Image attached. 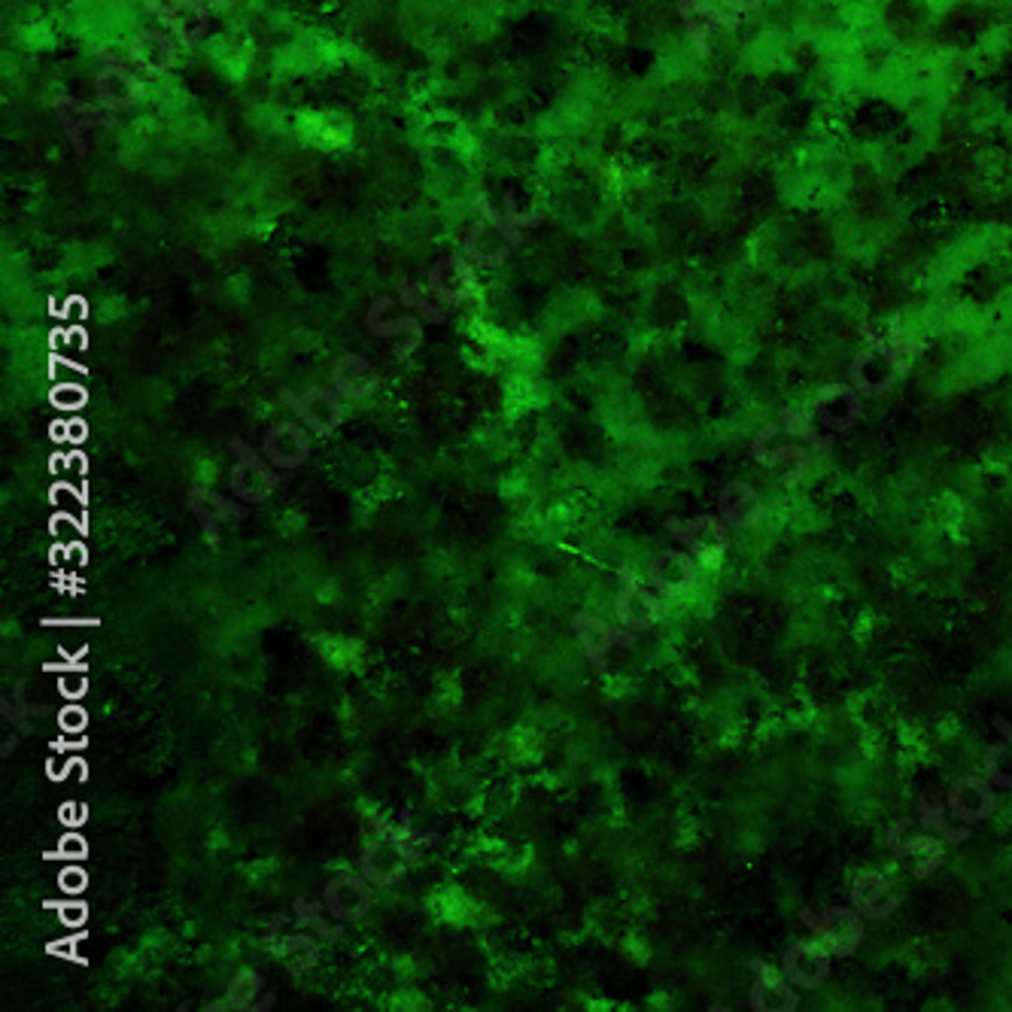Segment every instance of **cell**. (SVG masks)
Instances as JSON below:
<instances>
[{
    "instance_id": "cell-40",
    "label": "cell",
    "mask_w": 1012,
    "mask_h": 1012,
    "mask_svg": "<svg viewBox=\"0 0 1012 1012\" xmlns=\"http://www.w3.org/2000/svg\"><path fill=\"white\" fill-rule=\"evenodd\" d=\"M82 945V937H70V940H61V943H49L46 945V952L55 957H68V961H77V964H85V955L77 952Z\"/></svg>"
},
{
    "instance_id": "cell-17",
    "label": "cell",
    "mask_w": 1012,
    "mask_h": 1012,
    "mask_svg": "<svg viewBox=\"0 0 1012 1012\" xmlns=\"http://www.w3.org/2000/svg\"><path fill=\"white\" fill-rule=\"evenodd\" d=\"M331 386L341 393L347 402H362L381 389V377L374 374L371 362L359 353H344L331 365Z\"/></svg>"
},
{
    "instance_id": "cell-22",
    "label": "cell",
    "mask_w": 1012,
    "mask_h": 1012,
    "mask_svg": "<svg viewBox=\"0 0 1012 1012\" xmlns=\"http://www.w3.org/2000/svg\"><path fill=\"white\" fill-rule=\"evenodd\" d=\"M812 928L818 930L821 937H824V943L836 949V952H851L858 940H861V924H858V918L851 916V912H842V909H834V912H827L824 918H818Z\"/></svg>"
},
{
    "instance_id": "cell-6",
    "label": "cell",
    "mask_w": 1012,
    "mask_h": 1012,
    "mask_svg": "<svg viewBox=\"0 0 1012 1012\" xmlns=\"http://www.w3.org/2000/svg\"><path fill=\"white\" fill-rule=\"evenodd\" d=\"M374 885L362 873H338L328 879L323 900L328 906V916L338 921H362L369 916L374 903Z\"/></svg>"
},
{
    "instance_id": "cell-33",
    "label": "cell",
    "mask_w": 1012,
    "mask_h": 1012,
    "mask_svg": "<svg viewBox=\"0 0 1012 1012\" xmlns=\"http://www.w3.org/2000/svg\"><path fill=\"white\" fill-rule=\"evenodd\" d=\"M46 858H49V861H53V858H61V861L68 863H80L89 858V842H85L80 834H65L61 836V842H58V851L46 854Z\"/></svg>"
},
{
    "instance_id": "cell-35",
    "label": "cell",
    "mask_w": 1012,
    "mask_h": 1012,
    "mask_svg": "<svg viewBox=\"0 0 1012 1012\" xmlns=\"http://www.w3.org/2000/svg\"><path fill=\"white\" fill-rule=\"evenodd\" d=\"M58 888L65 891V894H82V891L89 888V875H85L82 866L70 863V866H65V870L58 873Z\"/></svg>"
},
{
    "instance_id": "cell-8",
    "label": "cell",
    "mask_w": 1012,
    "mask_h": 1012,
    "mask_svg": "<svg viewBox=\"0 0 1012 1012\" xmlns=\"http://www.w3.org/2000/svg\"><path fill=\"white\" fill-rule=\"evenodd\" d=\"M53 109L55 116H58V123H61V131L68 135L70 147L77 155H85L89 147H85V135L97 128V125H113V109L107 107H95V104H85L80 97H70V95H58L53 97Z\"/></svg>"
},
{
    "instance_id": "cell-11",
    "label": "cell",
    "mask_w": 1012,
    "mask_h": 1012,
    "mask_svg": "<svg viewBox=\"0 0 1012 1012\" xmlns=\"http://www.w3.org/2000/svg\"><path fill=\"white\" fill-rule=\"evenodd\" d=\"M511 241H508V234L499 229V225H492L490 219H475L472 225H468V232L463 237V256L475 268H499V265H505L508 256H511Z\"/></svg>"
},
{
    "instance_id": "cell-14",
    "label": "cell",
    "mask_w": 1012,
    "mask_h": 1012,
    "mask_svg": "<svg viewBox=\"0 0 1012 1012\" xmlns=\"http://www.w3.org/2000/svg\"><path fill=\"white\" fill-rule=\"evenodd\" d=\"M389 304L393 299H377L369 307V316H365V328H369L371 335H381V338H402V347L393 350L396 359H408L420 341H423V326H420V316H393V319H386V311H389Z\"/></svg>"
},
{
    "instance_id": "cell-37",
    "label": "cell",
    "mask_w": 1012,
    "mask_h": 1012,
    "mask_svg": "<svg viewBox=\"0 0 1012 1012\" xmlns=\"http://www.w3.org/2000/svg\"><path fill=\"white\" fill-rule=\"evenodd\" d=\"M502 213H505L508 222H511L514 229H520V232H523V229H538V225H542V217H523V213H520L517 201H514V191H508L505 195V210H502Z\"/></svg>"
},
{
    "instance_id": "cell-2",
    "label": "cell",
    "mask_w": 1012,
    "mask_h": 1012,
    "mask_svg": "<svg viewBox=\"0 0 1012 1012\" xmlns=\"http://www.w3.org/2000/svg\"><path fill=\"white\" fill-rule=\"evenodd\" d=\"M232 451L237 453L232 472H229V484H232L234 496L241 502H249V505L271 499L274 490L280 487V478H277L274 465L268 460H261L244 438H232Z\"/></svg>"
},
{
    "instance_id": "cell-30",
    "label": "cell",
    "mask_w": 1012,
    "mask_h": 1012,
    "mask_svg": "<svg viewBox=\"0 0 1012 1012\" xmlns=\"http://www.w3.org/2000/svg\"><path fill=\"white\" fill-rule=\"evenodd\" d=\"M891 359H879L873 353H861L854 359V383L861 386L863 393H882L885 386H891Z\"/></svg>"
},
{
    "instance_id": "cell-32",
    "label": "cell",
    "mask_w": 1012,
    "mask_h": 1012,
    "mask_svg": "<svg viewBox=\"0 0 1012 1012\" xmlns=\"http://www.w3.org/2000/svg\"><path fill=\"white\" fill-rule=\"evenodd\" d=\"M49 402L61 410H80L89 402V393L82 386H77V383H61V386H55L53 393H49Z\"/></svg>"
},
{
    "instance_id": "cell-43",
    "label": "cell",
    "mask_w": 1012,
    "mask_h": 1012,
    "mask_svg": "<svg viewBox=\"0 0 1012 1012\" xmlns=\"http://www.w3.org/2000/svg\"><path fill=\"white\" fill-rule=\"evenodd\" d=\"M85 776H89V769H85V764H82V760H70V766H68V779H73V781H85Z\"/></svg>"
},
{
    "instance_id": "cell-3",
    "label": "cell",
    "mask_w": 1012,
    "mask_h": 1012,
    "mask_svg": "<svg viewBox=\"0 0 1012 1012\" xmlns=\"http://www.w3.org/2000/svg\"><path fill=\"white\" fill-rule=\"evenodd\" d=\"M289 924H292V918L289 916H274L271 921H268L265 933H261V943L268 949V955L283 961L289 976L301 979V976H307V973L316 967V961H319V943L311 937V930L287 933Z\"/></svg>"
},
{
    "instance_id": "cell-29",
    "label": "cell",
    "mask_w": 1012,
    "mask_h": 1012,
    "mask_svg": "<svg viewBox=\"0 0 1012 1012\" xmlns=\"http://www.w3.org/2000/svg\"><path fill=\"white\" fill-rule=\"evenodd\" d=\"M408 818H410V812H405V824H402V830L389 827V824H386L383 818H374V827H377V834H381L383 839H386V842H393V846H396L398 851H402V854H405V858H408V861L414 863L417 858H420V848L429 846V842H435L438 836L435 834H417V830H410Z\"/></svg>"
},
{
    "instance_id": "cell-10",
    "label": "cell",
    "mask_w": 1012,
    "mask_h": 1012,
    "mask_svg": "<svg viewBox=\"0 0 1012 1012\" xmlns=\"http://www.w3.org/2000/svg\"><path fill=\"white\" fill-rule=\"evenodd\" d=\"M101 61H104V70L97 73L95 80V95L101 101V107L123 113V109H131L135 104H140L143 101V82L137 80L131 70L119 65L104 49H101Z\"/></svg>"
},
{
    "instance_id": "cell-34",
    "label": "cell",
    "mask_w": 1012,
    "mask_h": 1012,
    "mask_svg": "<svg viewBox=\"0 0 1012 1012\" xmlns=\"http://www.w3.org/2000/svg\"><path fill=\"white\" fill-rule=\"evenodd\" d=\"M46 909H58L61 924L68 928H82L89 921V906L82 900H65V903H46Z\"/></svg>"
},
{
    "instance_id": "cell-4",
    "label": "cell",
    "mask_w": 1012,
    "mask_h": 1012,
    "mask_svg": "<svg viewBox=\"0 0 1012 1012\" xmlns=\"http://www.w3.org/2000/svg\"><path fill=\"white\" fill-rule=\"evenodd\" d=\"M150 13L159 19V25H164L177 43H183L186 49L198 46L201 37L207 34V22H210V7L205 0H147Z\"/></svg>"
},
{
    "instance_id": "cell-44",
    "label": "cell",
    "mask_w": 1012,
    "mask_h": 1012,
    "mask_svg": "<svg viewBox=\"0 0 1012 1012\" xmlns=\"http://www.w3.org/2000/svg\"><path fill=\"white\" fill-rule=\"evenodd\" d=\"M205 3L210 7V10H229V7H234L237 0H205Z\"/></svg>"
},
{
    "instance_id": "cell-7",
    "label": "cell",
    "mask_w": 1012,
    "mask_h": 1012,
    "mask_svg": "<svg viewBox=\"0 0 1012 1012\" xmlns=\"http://www.w3.org/2000/svg\"><path fill=\"white\" fill-rule=\"evenodd\" d=\"M186 505L198 520L201 533H205L207 545L217 550L219 547V530L229 523V520H244L249 511L244 505H237L232 499H225L222 492L210 490V487H191L186 492Z\"/></svg>"
},
{
    "instance_id": "cell-15",
    "label": "cell",
    "mask_w": 1012,
    "mask_h": 1012,
    "mask_svg": "<svg viewBox=\"0 0 1012 1012\" xmlns=\"http://www.w3.org/2000/svg\"><path fill=\"white\" fill-rule=\"evenodd\" d=\"M672 533L682 538L702 562H718L726 550V530L718 517H694V520H666Z\"/></svg>"
},
{
    "instance_id": "cell-21",
    "label": "cell",
    "mask_w": 1012,
    "mask_h": 1012,
    "mask_svg": "<svg viewBox=\"0 0 1012 1012\" xmlns=\"http://www.w3.org/2000/svg\"><path fill=\"white\" fill-rule=\"evenodd\" d=\"M858 396L846 386H827L818 398V420L830 429H848L858 420Z\"/></svg>"
},
{
    "instance_id": "cell-12",
    "label": "cell",
    "mask_w": 1012,
    "mask_h": 1012,
    "mask_svg": "<svg viewBox=\"0 0 1012 1012\" xmlns=\"http://www.w3.org/2000/svg\"><path fill=\"white\" fill-rule=\"evenodd\" d=\"M620 581L624 588L617 593V617L620 624L629 629H651L663 617V605L656 596L648 593L642 581L629 569H620Z\"/></svg>"
},
{
    "instance_id": "cell-41",
    "label": "cell",
    "mask_w": 1012,
    "mask_h": 1012,
    "mask_svg": "<svg viewBox=\"0 0 1012 1012\" xmlns=\"http://www.w3.org/2000/svg\"><path fill=\"white\" fill-rule=\"evenodd\" d=\"M85 815H89V812H85V809H82L80 803H68V806L58 812V818L65 821V824H77V821H82Z\"/></svg>"
},
{
    "instance_id": "cell-42",
    "label": "cell",
    "mask_w": 1012,
    "mask_h": 1012,
    "mask_svg": "<svg viewBox=\"0 0 1012 1012\" xmlns=\"http://www.w3.org/2000/svg\"><path fill=\"white\" fill-rule=\"evenodd\" d=\"M730 10H736V13H748V10H757L764 0H724Z\"/></svg>"
},
{
    "instance_id": "cell-16",
    "label": "cell",
    "mask_w": 1012,
    "mask_h": 1012,
    "mask_svg": "<svg viewBox=\"0 0 1012 1012\" xmlns=\"http://www.w3.org/2000/svg\"><path fill=\"white\" fill-rule=\"evenodd\" d=\"M408 858L398 851L393 842H386V839H371L365 851H362V858H359V873L369 879L374 888H389V885H396L405 879L408 873Z\"/></svg>"
},
{
    "instance_id": "cell-20",
    "label": "cell",
    "mask_w": 1012,
    "mask_h": 1012,
    "mask_svg": "<svg viewBox=\"0 0 1012 1012\" xmlns=\"http://www.w3.org/2000/svg\"><path fill=\"white\" fill-rule=\"evenodd\" d=\"M682 15L684 22H687V31H690V37L697 40L699 53L706 55L709 53V34L718 25L724 27H736V19L733 15L718 13L714 7L709 3H699V0H682Z\"/></svg>"
},
{
    "instance_id": "cell-26",
    "label": "cell",
    "mask_w": 1012,
    "mask_h": 1012,
    "mask_svg": "<svg viewBox=\"0 0 1012 1012\" xmlns=\"http://www.w3.org/2000/svg\"><path fill=\"white\" fill-rule=\"evenodd\" d=\"M398 292H402V304L414 311V314L426 319V323H444L447 319V304H441V301H432V289L429 283H410V280H398Z\"/></svg>"
},
{
    "instance_id": "cell-1",
    "label": "cell",
    "mask_w": 1012,
    "mask_h": 1012,
    "mask_svg": "<svg viewBox=\"0 0 1012 1012\" xmlns=\"http://www.w3.org/2000/svg\"><path fill=\"white\" fill-rule=\"evenodd\" d=\"M280 402H283L316 438L335 435L338 426L344 423V398L335 386H331V389H328V386H314V389H304L301 396H295L292 389H280Z\"/></svg>"
},
{
    "instance_id": "cell-5",
    "label": "cell",
    "mask_w": 1012,
    "mask_h": 1012,
    "mask_svg": "<svg viewBox=\"0 0 1012 1012\" xmlns=\"http://www.w3.org/2000/svg\"><path fill=\"white\" fill-rule=\"evenodd\" d=\"M426 283L441 304L453 307L478 292V274L465 256H441L426 274Z\"/></svg>"
},
{
    "instance_id": "cell-39",
    "label": "cell",
    "mask_w": 1012,
    "mask_h": 1012,
    "mask_svg": "<svg viewBox=\"0 0 1012 1012\" xmlns=\"http://www.w3.org/2000/svg\"><path fill=\"white\" fill-rule=\"evenodd\" d=\"M58 690H61V697L80 699L82 694L89 690L85 672H65V675H61V682H58Z\"/></svg>"
},
{
    "instance_id": "cell-25",
    "label": "cell",
    "mask_w": 1012,
    "mask_h": 1012,
    "mask_svg": "<svg viewBox=\"0 0 1012 1012\" xmlns=\"http://www.w3.org/2000/svg\"><path fill=\"white\" fill-rule=\"evenodd\" d=\"M991 793L985 784H979L976 779H964L957 781L955 788H952V809H955L957 818L964 821H979L985 818L988 812H991Z\"/></svg>"
},
{
    "instance_id": "cell-31",
    "label": "cell",
    "mask_w": 1012,
    "mask_h": 1012,
    "mask_svg": "<svg viewBox=\"0 0 1012 1012\" xmlns=\"http://www.w3.org/2000/svg\"><path fill=\"white\" fill-rule=\"evenodd\" d=\"M0 709H3V718H7V721H10L19 733H22V736L31 733V721H27V718H34V714L43 718V714H49L46 706H34V702H27L25 682H15V706L10 702V699H0Z\"/></svg>"
},
{
    "instance_id": "cell-38",
    "label": "cell",
    "mask_w": 1012,
    "mask_h": 1012,
    "mask_svg": "<svg viewBox=\"0 0 1012 1012\" xmlns=\"http://www.w3.org/2000/svg\"><path fill=\"white\" fill-rule=\"evenodd\" d=\"M89 435V429L82 420H65V423H55L53 426V438L55 441H70V444H80Z\"/></svg>"
},
{
    "instance_id": "cell-9",
    "label": "cell",
    "mask_w": 1012,
    "mask_h": 1012,
    "mask_svg": "<svg viewBox=\"0 0 1012 1012\" xmlns=\"http://www.w3.org/2000/svg\"><path fill=\"white\" fill-rule=\"evenodd\" d=\"M261 453L274 468H299L311 456V435L307 426L292 420H277L261 435Z\"/></svg>"
},
{
    "instance_id": "cell-28",
    "label": "cell",
    "mask_w": 1012,
    "mask_h": 1012,
    "mask_svg": "<svg viewBox=\"0 0 1012 1012\" xmlns=\"http://www.w3.org/2000/svg\"><path fill=\"white\" fill-rule=\"evenodd\" d=\"M261 991H265V982H261L259 973L241 970L237 976H234L232 982H229L225 1007H232V1010H244V1012L268 1010V1003H265V1000L259 1003V998H265Z\"/></svg>"
},
{
    "instance_id": "cell-36",
    "label": "cell",
    "mask_w": 1012,
    "mask_h": 1012,
    "mask_svg": "<svg viewBox=\"0 0 1012 1012\" xmlns=\"http://www.w3.org/2000/svg\"><path fill=\"white\" fill-rule=\"evenodd\" d=\"M58 726H61V733H82L89 726V711L82 706H65L58 711Z\"/></svg>"
},
{
    "instance_id": "cell-13",
    "label": "cell",
    "mask_w": 1012,
    "mask_h": 1012,
    "mask_svg": "<svg viewBox=\"0 0 1012 1012\" xmlns=\"http://www.w3.org/2000/svg\"><path fill=\"white\" fill-rule=\"evenodd\" d=\"M572 629L581 648H584V654H588L590 666L596 670V675H605V656H608V651L615 644H627L629 648V644L636 642L629 632H620V629L605 624L596 615H574Z\"/></svg>"
},
{
    "instance_id": "cell-18",
    "label": "cell",
    "mask_w": 1012,
    "mask_h": 1012,
    "mask_svg": "<svg viewBox=\"0 0 1012 1012\" xmlns=\"http://www.w3.org/2000/svg\"><path fill=\"white\" fill-rule=\"evenodd\" d=\"M128 53H131V65L137 73H150V77H162L177 65V46L164 31H155V27L140 31L128 46Z\"/></svg>"
},
{
    "instance_id": "cell-24",
    "label": "cell",
    "mask_w": 1012,
    "mask_h": 1012,
    "mask_svg": "<svg viewBox=\"0 0 1012 1012\" xmlns=\"http://www.w3.org/2000/svg\"><path fill=\"white\" fill-rule=\"evenodd\" d=\"M784 967H788V976L793 982L809 988V985H818L827 976V955L821 952L818 945H796L784 961Z\"/></svg>"
},
{
    "instance_id": "cell-23",
    "label": "cell",
    "mask_w": 1012,
    "mask_h": 1012,
    "mask_svg": "<svg viewBox=\"0 0 1012 1012\" xmlns=\"http://www.w3.org/2000/svg\"><path fill=\"white\" fill-rule=\"evenodd\" d=\"M721 517L726 523H736V526H752L760 520V502H757V496H754L745 484H730L724 492H721Z\"/></svg>"
},
{
    "instance_id": "cell-27",
    "label": "cell",
    "mask_w": 1012,
    "mask_h": 1012,
    "mask_svg": "<svg viewBox=\"0 0 1012 1012\" xmlns=\"http://www.w3.org/2000/svg\"><path fill=\"white\" fill-rule=\"evenodd\" d=\"M328 906L326 900H304L299 897L295 906H292V912H295V924H301L304 930H311L316 933L319 940H326V943H338L344 937L341 924H328V918L323 916Z\"/></svg>"
},
{
    "instance_id": "cell-19",
    "label": "cell",
    "mask_w": 1012,
    "mask_h": 1012,
    "mask_svg": "<svg viewBox=\"0 0 1012 1012\" xmlns=\"http://www.w3.org/2000/svg\"><path fill=\"white\" fill-rule=\"evenodd\" d=\"M697 581V566L687 554L678 550H660L651 560V584L663 596H684Z\"/></svg>"
}]
</instances>
